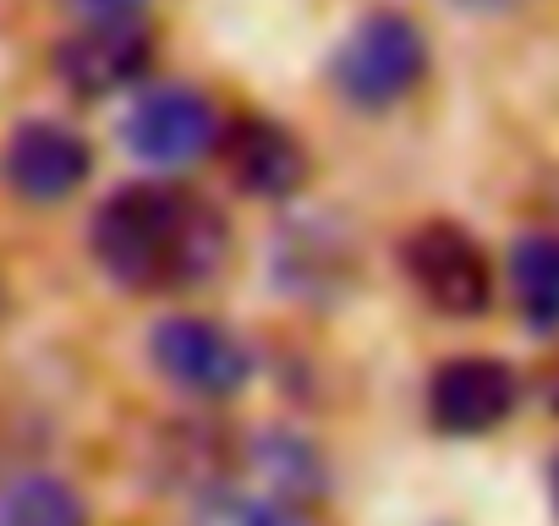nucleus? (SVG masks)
<instances>
[{
  "mask_svg": "<svg viewBox=\"0 0 559 526\" xmlns=\"http://www.w3.org/2000/svg\"><path fill=\"white\" fill-rule=\"evenodd\" d=\"M99 275L138 297L209 286L230 263V219L181 181L143 176L116 187L88 225Z\"/></svg>",
  "mask_w": 559,
  "mask_h": 526,
  "instance_id": "nucleus-1",
  "label": "nucleus"
},
{
  "mask_svg": "<svg viewBox=\"0 0 559 526\" xmlns=\"http://www.w3.org/2000/svg\"><path fill=\"white\" fill-rule=\"evenodd\" d=\"M428 67H433L428 34L406 12H368L335 45V56H330V88L352 110L379 116V110L406 105L423 88Z\"/></svg>",
  "mask_w": 559,
  "mask_h": 526,
  "instance_id": "nucleus-2",
  "label": "nucleus"
},
{
  "mask_svg": "<svg viewBox=\"0 0 559 526\" xmlns=\"http://www.w3.org/2000/svg\"><path fill=\"white\" fill-rule=\"evenodd\" d=\"M401 275L439 319H483L499 291L488 247L455 219H423L401 236Z\"/></svg>",
  "mask_w": 559,
  "mask_h": 526,
  "instance_id": "nucleus-3",
  "label": "nucleus"
},
{
  "mask_svg": "<svg viewBox=\"0 0 559 526\" xmlns=\"http://www.w3.org/2000/svg\"><path fill=\"white\" fill-rule=\"evenodd\" d=\"M148 368L187 401L225 406L247 390L252 379V346L203 313H165L148 330Z\"/></svg>",
  "mask_w": 559,
  "mask_h": 526,
  "instance_id": "nucleus-4",
  "label": "nucleus"
},
{
  "mask_svg": "<svg viewBox=\"0 0 559 526\" xmlns=\"http://www.w3.org/2000/svg\"><path fill=\"white\" fill-rule=\"evenodd\" d=\"M154 67V34L143 17H116V23H78L67 39L50 50V77L72 99H116L138 88Z\"/></svg>",
  "mask_w": 559,
  "mask_h": 526,
  "instance_id": "nucleus-5",
  "label": "nucleus"
},
{
  "mask_svg": "<svg viewBox=\"0 0 559 526\" xmlns=\"http://www.w3.org/2000/svg\"><path fill=\"white\" fill-rule=\"evenodd\" d=\"M88 176H94V148L72 121L28 116L0 143V187L34 208L67 203Z\"/></svg>",
  "mask_w": 559,
  "mask_h": 526,
  "instance_id": "nucleus-6",
  "label": "nucleus"
},
{
  "mask_svg": "<svg viewBox=\"0 0 559 526\" xmlns=\"http://www.w3.org/2000/svg\"><path fill=\"white\" fill-rule=\"evenodd\" d=\"M241 444L247 439L209 411L170 417L148 439V477H154V488L187 493V499L203 504V499L241 482Z\"/></svg>",
  "mask_w": 559,
  "mask_h": 526,
  "instance_id": "nucleus-7",
  "label": "nucleus"
},
{
  "mask_svg": "<svg viewBox=\"0 0 559 526\" xmlns=\"http://www.w3.org/2000/svg\"><path fill=\"white\" fill-rule=\"evenodd\" d=\"M121 143L143 159V165H159V170H176V165H192L198 154H209L219 143V116L214 105L187 88V83H159V88H143L121 121Z\"/></svg>",
  "mask_w": 559,
  "mask_h": 526,
  "instance_id": "nucleus-8",
  "label": "nucleus"
},
{
  "mask_svg": "<svg viewBox=\"0 0 559 526\" xmlns=\"http://www.w3.org/2000/svg\"><path fill=\"white\" fill-rule=\"evenodd\" d=\"M521 406V379L499 357H450L428 379V422L444 439H483Z\"/></svg>",
  "mask_w": 559,
  "mask_h": 526,
  "instance_id": "nucleus-9",
  "label": "nucleus"
},
{
  "mask_svg": "<svg viewBox=\"0 0 559 526\" xmlns=\"http://www.w3.org/2000/svg\"><path fill=\"white\" fill-rule=\"evenodd\" d=\"M219 170L241 198H297L308 181V148L292 127H280L274 116H236L230 127H219Z\"/></svg>",
  "mask_w": 559,
  "mask_h": 526,
  "instance_id": "nucleus-10",
  "label": "nucleus"
},
{
  "mask_svg": "<svg viewBox=\"0 0 559 526\" xmlns=\"http://www.w3.org/2000/svg\"><path fill=\"white\" fill-rule=\"evenodd\" d=\"M274 275L292 297H308V302H330L352 286L357 275V247L341 225H330V214H313L302 225H286L280 230V247H274Z\"/></svg>",
  "mask_w": 559,
  "mask_h": 526,
  "instance_id": "nucleus-11",
  "label": "nucleus"
},
{
  "mask_svg": "<svg viewBox=\"0 0 559 526\" xmlns=\"http://www.w3.org/2000/svg\"><path fill=\"white\" fill-rule=\"evenodd\" d=\"M241 477H258L263 493L292 499V504H313L324 493V455L302 439V433H247L241 444Z\"/></svg>",
  "mask_w": 559,
  "mask_h": 526,
  "instance_id": "nucleus-12",
  "label": "nucleus"
},
{
  "mask_svg": "<svg viewBox=\"0 0 559 526\" xmlns=\"http://www.w3.org/2000/svg\"><path fill=\"white\" fill-rule=\"evenodd\" d=\"M510 302L532 330H559V230H526L510 247Z\"/></svg>",
  "mask_w": 559,
  "mask_h": 526,
  "instance_id": "nucleus-13",
  "label": "nucleus"
},
{
  "mask_svg": "<svg viewBox=\"0 0 559 526\" xmlns=\"http://www.w3.org/2000/svg\"><path fill=\"white\" fill-rule=\"evenodd\" d=\"M0 526H94L88 521V499L50 477V471H28L12 488H0Z\"/></svg>",
  "mask_w": 559,
  "mask_h": 526,
  "instance_id": "nucleus-14",
  "label": "nucleus"
},
{
  "mask_svg": "<svg viewBox=\"0 0 559 526\" xmlns=\"http://www.w3.org/2000/svg\"><path fill=\"white\" fill-rule=\"evenodd\" d=\"M192 526H313L308 521V510L302 504H292V499H274V493H263V488H225V493H214V499H203L198 504V515H192Z\"/></svg>",
  "mask_w": 559,
  "mask_h": 526,
  "instance_id": "nucleus-15",
  "label": "nucleus"
},
{
  "mask_svg": "<svg viewBox=\"0 0 559 526\" xmlns=\"http://www.w3.org/2000/svg\"><path fill=\"white\" fill-rule=\"evenodd\" d=\"M39 450H45L39 422H34L23 406L0 401V488H12L17 477L39 471Z\"/></svg>",
  "mask_w": 559,
  "mask_h": 526,
  "instance_id": "nucleus-16",
  "label": "nucleus"
},
{
  "mask_svg": "<svg viewBox=\"0 0 559 526\" xmlns=\"http://www.w3.org/2000/svg\"><path fill=\"white\" fill-rule=\"evenodd\" d=\"M67 12H78L83 23H116V17H143L148 0H61Z\"/></svg>",
  "mask_w": 559,
  "mask_h": 526,
  "instance_id": "nucleus-17",
  "label": "nucleus"
},
{
  "mask_svg": "<svg viewBox=\"0 0 559 526\" xmlns=\"http://www.w3.org/2000/svg\"><path fill=\"white\" fill-rule=\"evenodd\" d=\"M548 499H554V515H559V455L548 461Z\"/></svg>",
  "mask_w": 559,
  "mask_h": 526,
  "instance_id": "nucleus-18",
  "label": "nucleus"
},
{
  "mask_svg": "<svg viewBox=\"0 0 559 526\" xmlns=\"http://www.w3.org/2000/svg\"><path fill=\"white\" fill-rule=\"evenodd\" d=\"M7 313H12V297H7V286H0V324H7Z\"/></svg>",
  "mask_w": 559,
  "mask_h": 526,
  "instance_id": "nucleus-19",
  "label": "nucleus"
},
{
  "mask_svg": "<svg viewBox=\"0 0 559 526\" xmlns=\"http://www.w3.org/2000/svg\"><path fill=\"white\" fill-rule=\"evenodd\" d=\"M548 406H554V411H559V379H554V390H548Z\"/></svg>",
  "mask_w": 559,
  "mask_h": 526,
  "instance_id": "nucleus-20",
  "label": "nucleus"
}]
</instances>
